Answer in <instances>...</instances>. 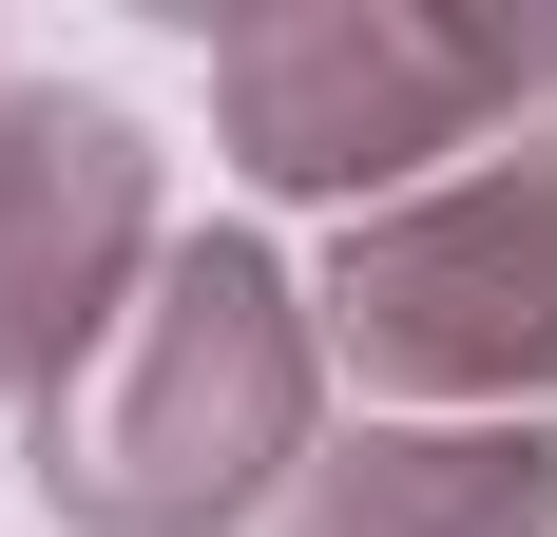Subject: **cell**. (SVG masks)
<instances>
[{
    "instance_id": "cell-1",
    "label": "cell",
    "mask_w": 557,
    "mask_h": 537,
    "mask_svg": "<svg viewBox=\"0 0 557 537\" xmlns=\"http://www.w3.org/2000/svg\"><path fill=\"white\" fill-rule=\"evenodd\" d=\"M288 441H308V326H288L270 250L212 230V250H154V288L39 423V499L77 537H212L270 499Z\"/></svg>"
},
{
    "instance_id": "cell-2",
    "label": "cell",
    "mask_w": 557,
    "mask_h": 537,
    "mask_svg": "<svg viewBox=\"0 0 557 537\" xmlns=\"http://www.w3.org/2000/svg\"><path fill=\"white\" fill-rule=\"evenodd\" d=\"M231 154L270 192H443L500 115H557V39L519 20H404V0H327V20H212Z\"/></svg>"
},
{
    "instance_id": "cell-3",
    "label": "cell",
    "mask_w": 557,
    "mask_h": 537,
    "mask_svg": "<svg viewBox=\"0 0 557 537\" xmlns=\"http://www.w3.org/2000/svg\"><path fill=\"white\" fill-rule=\"evenodd\" d=\"M327 326L366 384H423V403H539L557 384V115L481 135L443 192L346 230Z\"/></svg>"
},
{
    "instance_id": "cell-4",
    "label": "cell",
    "mask_w": 557,
    "mask_h": 537,
    "mask_svg": "<svg viewBox=\"0 0 557 537\" xmlns=\"http://www.w3.org/2000/svg\"><path fill=\"white\" fill-rule=\"evenodd\" d=\"M154 288V154L115 97H0V403H77L115 308Z\"/></svg>"
},
{
    "instance_id": "cell-5",
    "label": "cell",
    "mask_w": 557,
    "mask_h": 537,
    "mask_svg": "<svg viewBox=\"0 0 557 537\" xmlns=\"http://www.w3.org/2000/svg\"><path fill=\"white\" fill-rule=\"evenodd\" d=\"M539 519H557L539 423H404V441L308 461V499H288V537H539Z\"/></svg>"
}]
</instances>
